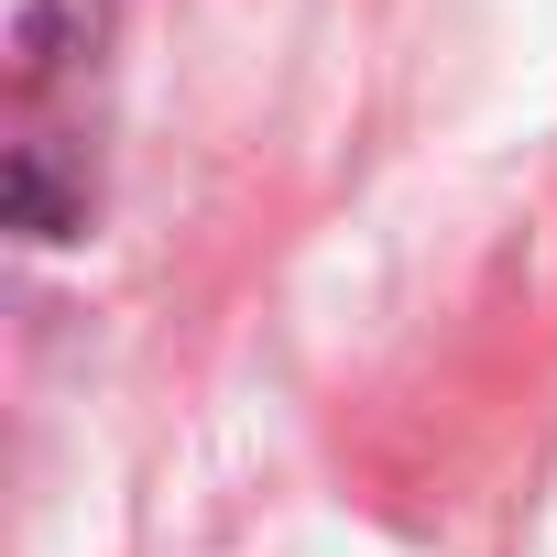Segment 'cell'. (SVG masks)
<instances>
[{"mask_svg":"<svg viewBox=\"0 0 557 557\" xmlns=\"http://www.w3.org/2000/svg\"><path fill=\"white\" fill-rule=\"evenodd\" d=\"M99 77H110V0H34L12 34V186L23 240H77L99 208Z\"/></svg>","mask_w":557,"mask_h":557,"instance_id":"6da1fadb","label":"cell"}]
</instances>
